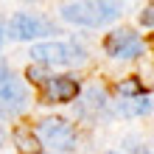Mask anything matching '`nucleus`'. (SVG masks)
I'll return each instance as SVG.
<instances>
[{
  "mask_svg": "<svg viewBox=\"0 0 154 154\" xmlns=\"http://www.w3.org/2000/svg\"><path fill=\"white\" fill-rule=\"evenodd\" d=\"M123 14L121 3H104V0H84V3H65L62 6V17L67 23L87 25V28H98L118 20Z\"/></svg>",
  "mask_w": 154,
  "mask_h": 154,
  "instance_id": "nucleus-1",
  "label": "nucleus"
},
{
  "mask_svg": "<svg viewBox=\"0 0 154 154\" xmlns=\"http://www.w3.org/2000/svg\"><path fill=\"white\" fill-rule=\"evenodd\" d=\"M34 134H37L39 146H48L53 154H67V151H73L76 143H79L76 129L65 118H42Z\"/></svg>",
  "mask_w": 154,
  "mask_h": 154,
  "instance_id": "nucleus-2",
  "label": "nucleus"
},
{
  "mask_svg": "<svg viewBox=\"0 0 154 154\" xmlns=\"http://www.w3.org/2000/svg\"><path fill=\"white\" fill-rule=\"evenodd\" d=\"M31 59L42 67H51V65H81L87 59V51L73 39V42H42V45H34L31 48Z\"/></svg>",
  "mask_w": 154,
  "mask_h": 154,
  "instance_id": "nucleus-3",
  "label": "nucleus"
},
{
  "mask_svg": "<svg viewBox=\"0 0 154 154\" xmlns=\"http://www.w3.org/2000/svg\"><path fill=\"white\" fill-rule=\"evenodd\" d=\"M28 106V90L11 70L0 67V121L17 118Z\"/></svg>",
  "mask_w": 154,
  "mask_h": 154,
  "instance_id": "nucleus-4",
  "label": "nucleus"
},
{
  "mask_svg": "<svg viewBox=\"0 0 154 154\" xmlns=\"http://www.w3.org/2000/svg\"><path fill=\"white\" fill-rule=\"evenodd\" d=\"M8 37L17 39V42H31V39H39V37H48V34H56L51 20H45L39 14H14L11 23H8Z\"/></svg>",
  "mask_w": 154,
  "mask_h": 154,
  "instance_id": "nucleus-5",
  "label": "nucleus"
},
{
  "mask_svg": "<svg viewBox=\"0 0 154 154\" xmlns=\"http://www.w3.org/2000/svg\"><path fill=\"white\" fill-rule=\"evenodd\" d=\"M104 51L109 53L112 59H137L143 53V39L132 28H118L112 34H106Z\"/></svg>",
  "mask_w": 154,
  "mask_h": 154,
  "instance_id": "nucleus-6",
  "label": "nucleus"
},
{
  "mask_svg": "<svg viewBox=\"0 0 154 154\" xmlns=\"http://www.w3.org/2000/svg\"><path fill=\"white\" fill-rule=\"evenodd\" d=\"M79 95V81L73 76H48L42 84V104H67Z\"/></svg>",
  "mask_w": 154,
  "mask_h": 154,
  "instance_id": "nucleus-7",
  "label": "nucleus"
},
{
  "mask_svg": "<svg viewBox=\"0 0 154 154\" xmlns=\"http://www.w3.org/2000/svg\"><path fill=\"white\" fill-rule=\"evenodd\" d=\"M76 109H79L81 118H98V115H104L106 109H109V95H106V90L98 87V84L87 87Z\"/></svg>",
  "mask_w": 154,
  "mask_h": 154,
  "instance_id": "nucleus-8",
  "label": "nucleus"
},
{
  "mask_svg": "<svg viewBox=\"0 0 154 154\" xmlns=\"http://www.w3.org/2000/svg\"><path fill=\"white\" fill-rule=\"evenodd\" d=\"M11 140L20 154H42V146L37 140V134L31 132V126H14L11 132Z\"/></svg>",
  "mask_w": 154,
  "mask_h": 154,
  "instance_id": "nucleus-9",
  "label": "nucleus"
},
{
  "mask_svg": "<svg viewBox=\"0 0 154 154\" xmlns=\"http://www.w3.org/2000/svg\"><path fill=\"white\" fill-rule=\"evenodd\" d=\"M151 109V95H149V90L143 95L137 98H121L118 101V112L126 115V118H137V115H146Z\"/></svg>",
  "mask_w": 154,
  "mask_h": 154,
  "instance_id": "nucleus-10",
  "label": "nucleus"
},
{
  "mask_svg": "<svg viewBox=\"0 0 154 154\" xmlns=\"http://www.w3.org/2000/svg\"><path fill=\"white\" fill-rule=\"evenodd\" d=\"M118 93H121V98H137V95L146 93V90H143L140 79H126V81L118 84Z\"/></svg>",
  "mask_w": 154,
  "mask_h": 154,
  "instance_id": "nucleus-11",
  "label": "nucleus"
},
{
  "mask_svg": "<svg viewBox=\"0 0 154 154\" xmlns=\"http://www.w3.org/2000/svg\"><path fill=\"white\" fill-rule=\"evenodd\" d=\"M28 79L34 81V84H45V81H48V67H42V65H31L28 67Z\"/></svg>",
  "mask_w": 154,
  "mask_h": 154,
  "instance_id": "nucleus-12",
  "label": "nucleus"
},
{
  "mask_svg": "<svg viewBox=\"0 0 154 154\" xmlns=\"http://www.w3.org/2000/svg\"><path fill=\"white\" fill-rule=\"evenodd\" d=\"M151 11H154V8L146 6V8H143V14H140V23L146 25V28H151V25H154V14H151Z\"/></svg>",
  "mask_w": 154,
  "mask_h": 154,
  "instance_id": "nucleus-13",
  "label": "nucleus"
},
{
  "mask_svg": "<svg viewBox=\"0 0 154 154\" xmlns=\"http://www.w3.org/2000/svg\"><path fill=\"white\" fill-rule=\"evenodd\" d=\"M3 37H6V23H3V17H0V42H3Z\"/></svg>",
  "mask_w": 154,
  "mask_h": 154,
  "instance_id": "nucleus-14",
  "label": "nucleus"
},
{
  "mask_svg": "<svg viewBox=\"0 0 154 154\" xmlns=\"http://www.w3.org/2000/svg\"><path fill=\"white\" fill-rule=\"evenodd\" d=\"M3 143H6V132L0 129V146H3Z\"/></svg>",
  "mask_w": 154,
  "mask_h": 154,
  "instance_id": "nucleus-15",
  "label": "nucleus"
},
{
  "mask_svg": "<svg viewBox=\"0 0 154 154\" xmlns=\"http://www.w3.org/2000/svg\"><path fill=\"white\" fill-rule=\"evenodd\" d=\"M106 154H121V151H106Z\"/></svg>",
  "mask_w": 154,
  "mask_h": 154,
  "instance_id": "nucleus-16",
  "label": "nucleus"
},
{
  "mask_svg": "<svg viewBox=\"0 0 154 154\" xmlns=\"http://www.w3.org/2000/svg\"><path fill=\"white\" fill-rule=\"evenodd\" d=\"M143 154H151V149H146V151H143Z\"/></svg>",
  "mask_w": 154,
  "mask_h": 154,
  "instance_id": "nucleus-17",
  "label": "nucleus"
}]
</instances>
